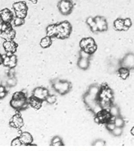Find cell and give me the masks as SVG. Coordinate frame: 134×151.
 Here are the masks:
<instances>
[{"mask_svg":"<svg viewBox=\"0 0 134 151\" xmlns=\"http://www.w3.org/2000/svg\"><path fill=\"white\" fill-rule=\"evenodd\" d=\"M55 37L64 39L70 36L72 31V26L68 22L64 21L63 22L55 24Z\"/></svg>","mask_w":134,"mask_h":151,"instance_id":"6da1fadb","label":"cell"},{"mask_svg":"<svg viewBox=\"0 0 134 151\" xmlns=\"http://www.w3.org/2000/svg\"><path fill=\"white\" fill-rule=\"evenodd\" d=\"M80 46L82 50L90 55L95 53L97 49V46L95 44V40L91 37L84 38L81 40Z\"/></svg>","mask_w":134,"mask_h":151,"instance_id":"7a4b0ae2","label":"cell"},{"mask_svg":"<svg viewBox=\"0 0 134 151\" xmlns=\"http://www.w3.org/2000/svg\"><path fill=\"white\" fill-rule=\"evenodd\" d=\"M15 13V17L24 18L26 17L27 12V6L25 1H18L16 2L12 5Z\"/></svg>","mask_w":134,"mask_h":151,"instance_id":"3957f363","label":"cell"},{"mask_svg":"<svg viewBox=\"0 0 134 151\" xmlns=\"http://www.w3.org/2000/svg\"><path fill=\"white\" fill-rule=\"evenodd\" d=\"M73 3L70 0H60L58 3L59 11L64 15L69 14L72 11Z\"/></svg>","mask_w":134,"mask_h":151,"instance_id":"277c9868","label":"cell"},{"mask_svg":"<svg viewBox=\"0 0 134 151\" xmlns=\"http://www.w3.org/2000/svg\"><path fill=\"white\" fill-rule=\"evenodd\" d=\"M3 64L5 67L13 68L17 65V58L14 54H6L3 55Z\"/></svg>","mask_w":134,"mask_h":151,"instance_id":"5b68a950","label":"cell"},{"mask_svg":"<svg viewBox=\"0 0 134 151\" xmlns=\"http://www.w3.org/2000/svg\"><path fill=\"white\" fill-rule=\"evenodd\" d=\"M54 87L58 93L61 94H64L70 90V85L67 81H58L54 84Z\"/></svg>","mask_w":134,"mask_h":151,"instance_id":"8992f818","label":"cell"},{"mask_svg":"<svg viewBox=\"0 0 134 151\" xmlns=\"http://www.w3.org/2000/svg\"><path fill=\"white\" fill-rule=\"evenodd\" d=\"M121 66L128 69L134 68V53H128L121 61Z\"/></svg>","mask_w":134,"mask_h":151,"instance_id":"52a82bcc","label":"cell"},{"mask_svg":"<svg viewBox=\"0 0 134 151\" xmlns=\"http://www.w3.org/2000/svg\"><path fill=\"white\" fill-rule=\"evenodd\" d=\"M9 125L14 128H20L23 127L24 121L20 113H16L12 116L9 121Z\"/></svg>","mask_w":134,"mask_h":151,"instance_id":"ba28073f","label":"cell"},{"mask_svg":"<svg viewBox=\"0 0 134 151\" xmlns=\"http://www.w3.org/2000/svg\"><path fill=\"white\" fill-rule=\"evenodd\" d=\"M3 46L7 54H14L18 48L17 43L14 40H5L3 44Z\"/></svg>","mask_w":134,"mask_h":151,"instance_id":"9c48e42d","label":"cell"},{"mask_svg":"<svg viewBox=\"0 0 134 151\" xmlns=\"http://www.w3.org/2000/svg\"><path fill=\"white\" fill-rule=\"evenodd\" d=\"M14 14L12 12L7 8H5L0 11V18L4 22L11 23L14 18Z\"/></svg>","mask_w":134,"mask_h":151,"instance_id":"30bf717a","label":"cell"},{"mask_svg":"<svg viewBox=\"0 0 134 151\" xmlns=\"http://www.w3.org/2000/svg\"><path fill=\"white\" fill-rule=\"evenodd\" d=\"M10 104L12 108L17 110L24 109L27 106V100L23 99H12L10 102Z\"/></svg>","mask_w":134,"mask_h":151,"instance_id":"8fae6325","label":"cell"},{"mask_svg":"<svg viewBox=\"0 0 134 151\" xmlns=\"http://www.w3.org/2000/svg\"><path fill=\"white\" fill-rule=\"evenodd\" d=\"M49 95V92L47 89L43 87H37L33 91V96L39 100H46V97Z\"/></svg>","mask_w":134,"mask_h":151,"instance_id":"7c38bea8","label":"cell"},{"mask_svg":"<svg viewBox=\"0 0 134 151\" xmlns=\"http://www.w3.org/2000/svg\"><path fill=\"white\" fill-rule=\"evenodd\" d=\"M95 21L98 31H105L107 29V23L105 18L102 17H96Z\"/></svg>","mask_w":134,"mask_h":151,"instance_id":"4fadbf2b","label":"cell"},{"mask_svg":"<svg viewBox=\"0 0 134 151\" xmlns=\"http://www.w3.org/2000/svg\"><path fill=\"white\" fill-rule=\"evenodd\" d=\"M19 138L22 145H31L33 142V137L28 132H23L20 136Z\"/></svg>","mask_w":134,"mask_h":151,"instance_id":"5bb4252c","label":"cell"},{"mask_svg":"<svg viewBox=\"0 0 134 151\" xmlns=\"http://www.w3.org/2000/svg\"><path fill=\"white\" fill-rule=\"evenodd\" d=\"M0 37L5 40H13L16 37V31L12 29L5 32H0Z\"/></svg>","mask_w":134,"mask_h":151,"instance_id":"9a60e30c","label":"cell"},{"mask_svg":"<svg viewBox=\"0 0 134 151\" xmlns=\"http://www.w3.org/2000/svg\"><path fill=\"white\" fill-rule=\"evenodd\" d=\"M42 103V100H39L33 96L30 97L29 100V104H30V106L35 109H39L40 108H41Z\"/></svg>","mask_w":134,"mask_h":151,"instance_id":"2e32d148","label":"cell"},{"mask_svg":"<svg viewBox=\"0 0 134 151\" xmlns=\"http://www.w3.org/2000/svg\"><path fill=\"white\" fill-rule=\"evenodd\" d=\"M113 26L115 29L117 31H126L128 30L127 28L124 26V19L118 18L114 22Z\"/></svg>","mask_w":134,"mask_h":151,"instance_id":"e0dca14e","label":"cell"},{"mask_svg":"<svg viewBox=\"0 0 134 151\" xmlns=\"http://www.w3.org/2000/svg\"><path fill=\"white\" fill-rule=\"evenodd\" d=\"M52 37L46 36L45 37L42 38L41 40H40V45L42 48H46L52 45Z\"/></svg>","mask_w":134,"mask_h":151,"instance_id":"ac0fdd59","label":"cell"},{"mask_svg":"<svg viewBox=\"0 0 134 151\" xmlns=\"http://www.w3.org/2000/svg\"><path fill=\"white\" fill-rule=\"evenodd\" d=\"M118 75L123 80H126L130 76V69L121 67L118 70Z\"/></svg>","mask_w":134,"mask_h":151,"instance_id":"d6986e66","label":"cell"},{"mask_svg":"<svg viewBox=\"0 0 134 151\" xmlns=\"http://www.w3.org/2000/svg\"><path fill=\"white\" fill-rule=\"evenodd\" d=\"M77 65H78V67L80 68L85 70V69L88 68L89 66V58H82V57H81V58L79 59L78 63H77Z\"/></svg>","mask_w":134,"mask_h":151,"instance_id":"ffe728a7","label":"cell"},{"mask_svg":"<svg viewBox=\"0 0 134 151\" xmlns=\"http://www.w3.org/2000/svg\"><path fill=\"white\" fill-rule=\"evenodd\" d=\"M87 23L91 27V30L93 31V32H96L98 31V28L96 27V24L95 21V18H93L92 17H89L87 19Z\"/></svg>","mask_w":134,"mask_h":151,"instance_id":"44dd1931","label":"cell"},{"mask_svg":"<svg viewBox=\"0 0 134 151\" xmlns=\"http://www.w3.org/2000/svg\"><path fill=\"white\" fill-rule=\"evenodd\" d=\"M46 33L47 36L50 37H55L56 29H55V24L49 25L46 28Z\"/></svg>","mask_w":134,"mask_h":151,"instance_id":"7402d4cb","label":"cell"},{"mask_svg":"<svg viewBox=\"0 0 134 151\" xmlns=\"http://www.w3.org/2000/svg\"><path fill=\"white\" fill-rule=\"evenodd\" d=\"M109 112H110L111 117H117L119 116V109L116 106H111L109 109Z\"/></svg>","mask_w":134,"mask_h":151,"instance_id":"603a6c76","label":"cell"},{"mask_svg":"<svg viewBox=\"0 0 134 151\" xmlns=\"http://www.w3.org/2000/svg\"><path fill=\"white\" fill-rule=\"evenodd\" d=\"M13 29L11 23H6L3 22L1 28H0V32H5V31H10Z\"/></svg>","mask_w":134,"mask_h":151,"instance_id":"cb8c5ba5","label":"cell"},{"mask_svg":"<svg viewBox=\"0 0 134 151\" xmlns=\"http://www.w3.org/2000/svg\"><path fill=\"white\" fill-rule=\"evenodd\" d=\"M12 21H13V24H14V26H16V27L22 26V25H24V23H25L24 18H18V17H14Z\"/></svg>","mask_w":134,"mask_h":151,"instance_id":"d4e9b609","label":"cell"},{"mask_svg":"<svg viewBox=\"0 0 134 151\" xmlns=\"http://www.w3.org/2000/svg\"><path fill=\"white\" fill-rule=\"evenodd\" d=\"M114 123L116 127L123 128L124 125V121L122 117H120V116H118V117H115Z\"/></svg>","mask_w":134,"mask_h":151,"instance_id":"484cf974","label":"cell"},{"mask_svg":"<svg viewBox=\"0 0 134 151\" xmlns=\"http://www.w3.org/2000/svg\"><path fill=\"white\" fill-rule=\"evenodd\" d=\"M12 99H23V100H26V94L24 93L23 92H16L13 94L12 95Z\"/></svg>","mask_w":134,"mask_h":151,"instance_id":"4316f807","label":"cell"},{"mask_svg":"<svg viewBox=\"0 0 134 151\" xmlns=\"http://www.w3.org/2000/svg\"><path fill=\"white\" fill-rule=\"evenodd\" d=\"M111 132L115 136H120V135L123 134V128L120 127H116L111 131Z\"/></svg>","mask_w":134,"mask_h":151,"instance_id":"83f0119b","label":"cell"},{"mask_svg":"<svg viewBox=\"0 0 134 151\" xmlns=\"http://www.w3.org/2000/svg\"><path fill=\"white\" fill-rule=\"evenodd\" d=\"M46 102H47L49 104H54L56 100H57V97H56L55 95H48L46 99Z\"/></svg>","mask_w":134,"mask_h":151,"instance_id":"f1b7e54d","label":"cell"},{"mask_svg":"<svg viewBox=\"0 0 134 151\" xmlns=\"http://www.w3.org/2000/svg\"><path fill=\"white\" fill-rule=\"evenodd\" d=\"M7 95V91H6L5 87L0 86V99H3Z\"/></svg>","mask_w":134,"mask_h":151,"instance_id":"f546056e","label":"cell"},{"mask_svg":"<svg viewBox=\"0 0 134 151\" xmlns=\"http://www.w3.org/2000/svg\"><path fill=\"white\" fill-rule=\"evenodd\" d=\"M20 145H22V144H21V142L20 141L19 137L15 138V139H14L12 141L11 146H20Z\"/></svg>","mask_w":134,"mask_h":151,"instance_id":"4dcf8cb0","label":"cell"},{"mask_svg":"<svg viewBox=\"0 0 134 151\" xmlns=\"http://www.w3.org/2000/svg\"><path fill=\"white\" fill-rule=\"evenodd\" d=\"M124 26H125L128 29L132 25V20H131L130 18L124 19Z\"/></svg>","mask_w":134,"mask_h":151,"instance_id":"1f68e13d","label":"cell"},{"mask_svg":"<svg viewBox=\"0 0 134 151\" xmlns=\"http://www.w3.org/2000/svg\"><path fill=\"white\" fill-rule=\"evenodd\" d=\"M106 127H107V128L110 131H112L113 130V129L116 127V126H115V123L114 122H110L109 121L108 122H107V125H106Z\"/></svg>","mask_w":134,"mask_h":151,"instance_id":"d6a6232c","label":"cell"},{"mask_svg":"<svg viewBox=\"0 0 134 151\" xmlns=\"http://www.w3.org/2000/svg\"><path fill=\"white\" fill-rule=\"evenodd\" d=\"M7 83L9 86H14L16 85V80H15L14 78H10V79L7 81Z\"/></svg>","mask_w":134,"mask_h":151,"instance_id":"836d02e7","label":"cell"},{"mask_svg":"<svg viewBox=\"0 0 134 151\" xmlns=\"http://www.w3.org/2000/svg\"><path fill=\"white\" fill-rule=\"evenodd\" d=\"M61 139L59 136H55L54 138H53L52 140V145H54L56 143L59 142V141H61Z\"/></svg>","mask_w":134,"mask_h":151,"instance_id":"e575fe53","label":"cell"},{"mask_svg":"<svg viewBox=\"0 0 134 151\" xmlns=\"http://www.w3.org/2000/svg\"><path fill=\"white\" fill-rule=\"evenodd\" d=\"M54 145V146H61V145H63V142H62V141H59V142L56 143H55L54 145Z\"/></svg>","mask_w":134,"mask_h":151,"instance_id":"d590c367","label":"cell"},{"mask_svg":"<svg viewBox=\"0 0 134 151\" xmlns=\"http://www.w3.org/2000/svg\"><path fill=\"white\" fill-rule=\"evenodd\" d=\"M104 145V142L101 143V141H97V142L95 143V145Z\"/></svg>","mask_w":134,"mask_h":151,"instance_id":"8d00e7d4","label":"cell"},{"mask_svg":"<svg viewBox=\"0 0 134 151\" xmlns=\"http://www.w3.org/2000/svg\"><path fill=\"white\" fill-rule=\"evenodd\" d=\"M3 64V55L0 53V65Z\"/></svg>","mask_w":134,"mask_h":151,"instance_id":"74e56055","label":"cell"},{"mask_svg":"<svg viewBox=\"0 0 134 151\" xmlns=\"http://www.w3.org/2000/svg\"><path fill=\"white\" fill-rule=\"evenodd\" d=\"M130 132H131V134H132V136H134V127H132V128L131 129V131H130Z\"/></svg>","mask_w":134,"mask_h":151,"instance_id":"f35d334b","label":"cell"},{"mask_svg":"<svg viewBox=\"0 0 134 151\" xmlns=\"http://www.w3.org/2000/svg\"><path fill=\"white\" fill-rule=\"evenodd\" d=\"M31 2H32L33 4H36L37 3V0H29Z\"/></svg>","mask_w":134,"mask_h":151,"instance_id":"ab89813d","label":"cell"},{"mask_svg":"<svg viewBox=\"0 0 134 151\" xmlns=\"http://www.w3.org/2000/svg\"><path fill=\"white\" fill-rule=\"evenodd\" d=\"M0 20H1V18H0Z\"/></svg>","mask_w":134,"mask_h":151,"instance_id":"60d3db41","label":"cell"}]
</instances>
